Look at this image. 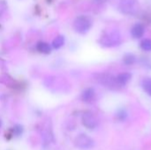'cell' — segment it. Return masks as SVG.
Segmentation results:
<instances>
[{
	"mask_svg": "<svg viewBox=\"0 0 151 150\" xmlns=\"http://www.w3.org/2000/svg\"><path fill=\"white\" fill-rule=\"evenodd\" d=\"M140 46H141V49L144 51H151V39L150 38H146V39H143L141 43H140Z\"/></svg>",
	"mask_w": 151,
	"mask_h": 150,
	"instance_id": "cell-14",
	"label": "cell"
},
{
	"mask_svg": "<svg viewBox=\"0 0 151 150\" xmlns=\"http://www.w3.org/2000/svg\"><path fill=\"white\" fill-rule=\"evenodd\" d=\"M36 49L39 52L42 54H50L51 51V47L49 43L45 42H39L36 45Z\"/></svg>",
	"mask_w": 151,
	"mask_h": 150,
	"instance_id": "cell-10",
	"label": "cell"
},
{
	"mask_svg": "<svg viewBox=\"0 0 151 150\" xmlns=\"http://www.w3.org/2000/svg\"><path fill=\"white\" fill-rule=\"evenodd\" d=\"M1 125H2V122H1V120H0V127H1Z\"/></svg>",
	"mask_w": 151,
	"mask_h": 150,
	"instance_id": "cell-18",
	"label": "cell"
},
{
	"mask_svg": "<svg viewBox=\"0 0 151 150\" xmlns=\"http://www.w3.org/2000/svg\"><path fill=\"white\" fill-rule=\"evenodd\" d=\"M95 95H96V92H95L94 88H88L82 92L81 100L84 103H91L95 99Z\"/></svg>",
	"mask_w": 151,
	"mask_h": 150,
	"instance_id": "cell-9",
	"label": "cell"
},
{
	"mask_svg": "<svg viewBox=\"0 0 151 150\" xmlns=\"http://www.w3.org/2000/svg\"><path fill=\"white\" fill-rule=\"evenodd\" d=\"M142 86L144 92L148 95L151 96V78H144L142 80Z\"/></svg>",
	"mask_w": 151,
	"mask_h": 150,
	"instance_id": "cell-12",
	"label": "cell"
},
{
	"mask_svg": "<svg viewBox=\"0 0 151 150\" xmlns=\"http://www.w3.org/2000/svg\"><path fill=\"white\" fill-rule=\"evenodd\" d=\"M145 33V27L142 23H135L131 28V34L134 39H140Z\"/></svg>",
	"mask_w": 151,
	"mask_h": 150,
	"instance_id": "cell-7",
	"label": "cell"
},
{
	"mask_svg": "<svg viewBox=\"0 0 151 150\" xmlns=\"http://www.w3.org/2000/svg\"><path fill=\"white\" fill-rule=\"evenodd\" d=\"M83 126L88 129H95L98 126V119L91 111H85L81 117Z\"/></svg>",
	"mask_w": 151,
	"mask_h": 150,
	"instance_id": "cell-5",
	"label": "cell"
},
{
	"mask_svg": "<svg viewBox=\"0 0 151 150\" xmlns=\"http://www.w3.org/2000/svg\"><path fill=\"white\" fill-rule=\"evenodd\" d=\"M74 144L77 148L81 149H89L94 147V141L92 138L88 136L87 134L81 133L79 134L75 140H74Z\"/></svg>",
	"mask_w": 151,
	"mask_h": 150,
	"instance_id": "cell-4",
	"label": "cell"
},
{
	"mask_svg": "<svg viewBox=\"0 0 151 150\" xmlns=\"http://www.w3.org/2000/svg\"><path fill=\"white\" fill-rule=\"evenodd\" d=\"M123 63L126 65H133L136 62V57L132 53H127L123 57Z\"/></svg>",
	"mask_w": 151,
	"mask_h": 150,
	"instance_id": "cell-11",
	"label": "cell"
},
{
	"mask_svg": "<svg viewBox=\"0 0 151 150\" xmlns=\"http://www.w3.org/2000/svg\"><path fill=\"white\" fill-rule=\"evenodd\" d=\"M95 1L98 4H104L107 0H95Z\"/></svg>",
	"mask_w": 151,
	"mask_h": 150,
	"instance_id": "cell-17",
	"label": "cell"
},
{
	"mask_svg": "<svg viewBox=\"0 0 151 150\" xmlns=\"http://www.w3.org/2000/svg\"><path fill=\"white\" fill-rule=\"evenodd\" d=\"M119 8L124 14L135 15L139 12V2L137 0H120Z\"/></svg>",
	"mask_w": 151,
	"mask_h": 150,
	"instance_id": "cell-3",
	"label": "cell"
},
{
	"mask_svg": "<svg viewBox=\"0 0 151 150\" xmlns=\"http://www.w3.org/2000/svg\"><path fill=\"white\" fill-rule=\"evenodd\" d=\"M116 117L119 120V121H125L127 118V111L124 109H121V110H119L117 111V114H116Z\"/></svg>",
	"mask_w": 151,
	"mask_h": 150,
	"instance_id": "cell-16",
	"label": "cell"
},
{
	"mask_svg": "<svg viewBox=\"0 0 151 150\" xmlns=\"http://www.w3.org/2000/svg\"><path fill=\"white\" fill-rule=\"evenodd\" d=\"M93 25L92 19L87 15H81L77 17L73 22V28L79 34L88 33Z\"/></svg>",
	"mask_w": 151,
	"mask_h": 150,
	"instance_id": "cell-2",
	"label": "cell"
},
{
	"mask_svg": "<svg viewBox=\"0 0 151 150\" xmlns=\"http://www.w3.org/2000/svg\"><path fill=\"white\" fill-rule=\"evenodd\" d=\"M99 42L102 46L106 47V48H111V47H115V46L119 45L122 42V38L119 31L113 30V31L105 33L104 35H102Z\"/></svg>",
	"mask_w": 151,
	"mask_h": 150,
	"instance_id": "cell-1",
	"label": "cell"
},
{
	"mask_svg": "<svg viewBox=\"0 0 151 150\" xmlns=\"http://www.w3.org/2000/svg\"><path fill=\"white\" fill-rule=\"evenodd\" d=\"M115 78H116V81L119 87H122V86L127 85L130 81V80L132 79V74L129 72H122V73H119Z\"/></svg>",
	"mask_w": 151,
	"mask_h": 150,
	"instance_id": "cell-8",
	"label": "cell"
},
{
	"mask_svg": "<svg viewBox=\"0 0 151 150\" xmlns=\"http://www.w3.org/2000/svg\"><path fill=\"white\" fill-rule=\"evenodd\" d=\"M65 43V38L64 36L62 35H58L57 36L54 40H53V42H52V46L54 49H59L61 48Z\"/></svg>",
	"mask_w": 151,
	"mask_h": 150,
	"instance_id": "cell-13",
	"label": "cell"
},
{
	"mask_svg": "<svg viewBox=\"0 0 151 150\" xmlns=\"http://www.w3.org/2000/svg\"><path fill=\"white\" fill-rule=\"evenodd\" d=\"M99 80H100L101 83L104 84L105 87H108L111 88H117L119 87V85L117 84V81H116V78L111 76V75L102 74Z\"/></svg>",
	"mask_w": 151,
	"mask_h": 150,
	"instance_id": "cell-6",
	"label": "cell"
},
{
	"mask_svg": "<svg viewBox=\"0 0 151 150\" xmlns=\"http://www.w3.org/2000/svg\"><path fill=\"white\" fill-rule=\"evenodd\" d=\"M22 133H23V127L20 125H15L12 128V136H15V137L20 136Z\"/></svg>",
	"mask_w": 151,
	"mask_h": 150,
	"instance_id": "cell-15",
	"label": "cell"
}]
</instances>
